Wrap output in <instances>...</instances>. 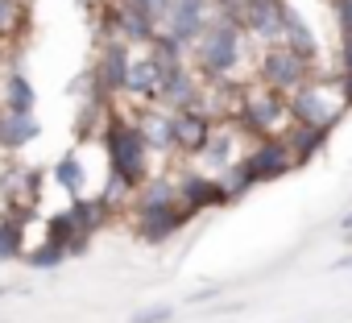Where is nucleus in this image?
Returning a JSON list of instances; mask_svg holds the SVG:
<instances>
[{
	"label": "nucleus",
	"mask_w": 352,
	"mask_h": 323,
	"mask_svg": "<svg viewBox=\"0 0 352 323\" xmlns=\"http://www.w3.org/2000/svg\"><path fill=\"white\" fill-rule=\"evenodd\" d=\"M282 42H286L294 54H302V58H311V63H315V38H311V30H307L302 21L286 17V34H282Z\"/></svg>",
	"instance_id": "19"
},
{
	"label": "nucleus",
	"mask_w": 352,
	"mask_h": 323,
	"mask_svg": "<svg viewBox=\"0 0 352 323\" xmlns=\"http://www.w3.org/2000/svg\"><path fill=\"white\" fill-rule=\"evenodd\" d=\"M75 236H79V224H75V216H71V212H67V216H58V220L50 224V241H58L63 249H67Z\"/></svg>",
	"instance_id": "24"
},
{
	"label": "nucleus",
	"mask_w": 352,
	"mask_h": 323,
	"mask_svg": "<svg viewBox=\"0 0 352 323\" xmlns=\"http://www.w3.org/2000/svg\"><path fill=\"white\" fill-rule=\"evenodd\" d=\"M17 253V224H5L0 228V257H13Z\"/></svg>",
	"instance_id": "27"
},
{
	"label": "nucleus",
	"mask_w": 352,
	"mask_h": 323,
	"mask_svg": "<svg viewBox=\"0 0 352 323\" xmlns=\"http://www.w3.org/2000/svg\"><path fill=\"white\" fill-rule=\"evenodd\" d=\"M340 87H344V96H348V104H352V71H344V79H340Z\"/></svg>",
	"instance_id": "31"
},
{
	"label": "nucleus",
	"mask_w": 352,
	"mask_h": 323,
	"mask_svg": "<svg viewBox=\"0 0 352 323\" xmlns=\"http://www.w3.org/2000/svg\"><path fill=\"white\" fill-rule=\"evenodd\" d=\"M162 87H166V71L157 67L153 54H141L137 63H129V87H124V91H133V96H141V100H157Z\"/></svg>",
	"instance_id": "12"
},
{
	"label": "nucleus",
	"mask_w": 352,
	"mask_h": 323,
	"mask_svg": "<svg viewBox=\"0 0 352 323\" xmlns=\"http://www.w3.org/2000/svg\"><path fill=\"white\" fill-rule=\"evenodd\" d=\"M71 216H75L79 232H96V228H100V224L108 220V208H104V199H91V203H83V199H79Z\"/></svg>",
	"instance_id": "21"
},
{
	"label": "nucleus",
	"mask_w": 352,
	"mask_h": 323,
	"mask_svg": "<svg viewBox=\"0 0 352 323\" xmlns=\"http://www.w3.org/2000/svg\"><path fill=\"white\" fill-rule=\"evenodd\" d=\"M149 141V149H174V112H145L137 124Z\"/></svg>",
	"instance_id": "15"
},
{
	"label": "nucleus",
	"mask_w": 352,
	"mask_h": 323,
	"mask_svg": "<svg viewBox=\"0 0 352 323\" xmlns=\"http://www.w3.org/2000/svg\"><path fill=\"white\" fill-rule=\"evenodd\" d=\"M63 257H67V249H63L58 241H50L46 249H38V253H34V265H58Z\"/></svg>",
	"instance_id": "26"
},
{
	"label": "nucleus",
	"mask_w": 352,
	"mask_h": 323,
	"mask_svg": "<svg viewBox=\"0 0 352 323\" xmlns=\"http://www.w3.org/2000/svg\"><path fill=\"white\" fill-rule=\"evenodd\" d=\"M344 71H352V34H344Z\"/></svg>",
	"instance_id": "30"
},
{
	"label": "nucleus",
	"mask_w": 352,
	"mask_h": 323,
	"mask_svg": "<svg viewBox=\"0 0 352 323\" xmlns=\"http://www.w3.org/2000/svg\"><path fill=\"white\" fill-rule=\"evenodd\" d=\"M286 9L278 0H249V13H245V30L261 42H278L286 34Z\"/></svg>",
	"instance_id": "10"
},
{
	"label": "nucleus",
	"mask_w": 352,
	"mask_h": 323,
	"mask_svg": "<svg viewBox=\"0 0 352 323\" xmlns=\"http://www.w3.org/2000/svg\"><path fill=\"white\" fill-rule=\"evenodd\" d=\"M224 199H228V191L212 179H199V175L183 179V187H179V203L187 212H199V208H212V203H224Z\"/></svg>",
	"instance_id": "14"
},
{
	"label": "nucleus",
	"mask_w": 352,
	"mask_h": 323,
	"mask_svg": "<svg viewBox=\"0 0 352 323\" xmlns=\"http://www.w3.org/2000/svg\"><path fill=\"white\" fill-rule=\"evenodd\" d=\"M257 75H261V83H265V87H274V91L290 96L294 87H302V83L311 79V58L294 54V50L282 42V46H270V50L261 54Z\"/></svg>",
	"instance_id": "6"
},
{
	"label": "nucleus",
	"mask_w": 352,
	"mask_h": 323,
	"mask_svg": "<svg viewBox=\"0 0 352 323\" xmlns=\"http://www.w3.org/2000/svg\"><path fill=\"white\" fill-rule=\"evenodd\" d=\"M216 137V124L208 112L199 108H187V112H174V149L183 153H204Z\"/></svg>",
	"instance_id": "8"
},
{
	"label": "nucleus",
	"mask_w": 352,
	"mask_h": 323,
	"mask_svg": "<svg viewBox=\"0 0 352 323\" xmlns=\"http://www.w3.org/2000/svg\"><path fill=\"white\" fill-rule=\"evenodd\" d=\"M124 5H129V9H137V13H145V17H149L153 25H162L174 0H124Z\"/></svg>",
	"instance_id": "23"
},
{
	"label": "nucleus",
	"mask_w": 352,
	"mask_h": 323,
	"mask_svg": "<svg viewBox=\"0 0 352 323\" xmlns=\"http://www.w3.org/2000/svg\"><path fill=\"white\" fill-rule=\"evenodd\" d=\"M145 153H149L145 133H141L133 120H112V129H108L112 175H116V179H124L129 187H141V179H145Z\"/></svg>",
	"instance_id": "4"
},
{
	"label": "nucleus",
	"mask_w": 352,
	"mask_h": 323,
	"mask_svg": "<svg viewBox=\"0 0 352 323\" xmlns=\"http://www.w3.org/2000/svg\"><path fill=\"white\" fill-rule=\"evenodd\" d=\"M195 46H199L204 71H208L212 79H224V75L241 63V25L228 21V17H220V21H212V25L204 30V38H199Z\"/></svg>",
	"instance_id": "5"
},
{
	"label": "nucleus",
	"mask_w": 352,
	"mask_h": 323,
	"mask_svg": "<svg viewBox=\"0 0 352 323\" xmlns=\"http://www.w3.org/2000/svg\"><path fill=\"white\" fill-rule=\"evenodd\" d=\"M34 133H38V124L30 120V112H13V108L0 112V145H13V149H17V145H25Z\"/></svg>",
	"instance_id": "16"
},
{
	"label": "nucleus",
	"mask_w": 352,
	"mask_h": 323,
	"mask_svg": "<svg viewBox=\"0 0 352 323\" xmlns=\"http://www.w3.org/2000/svg\"><path fill=\"white\" fill-rule=\"evenodd\" d=\"M162 319H170V307H153V311H141L133 323H162Z\"/></svg>",
	"instance_id": "29"
},
{
	"label": "nucleus",
	"mask_w": 352,
	"mask_h": 323,
	"mask_svg": "<svg viewBox=\"0 0 352 323\" xmlns=\"http://www.w3.org/2000/svg\"><path fill=\"white\" fill-rule=\"evenodd\" d=\"M129 87V50H124V42L116 38L112 46H104V54H100V67H96V96H120Z\"/></svg>",
	"instance_id": "9"
},
{
	"label": "nucleus",
	"mask_w": 352,
	"mask_h": 323,
	"mask_svg": "<svg viewBox=\"0 0 352 323\" xmlns=\"http://www.w3.org/2000/svg\"><path fill=\"white\" fill-rule=\"evenodd\" d=\"M25 30V5L21 0H0V38H17Z\"/></svg>",
	"instance_id": "20"
},
{
	"label": "nucleus",
	"mask_w": 352,
	"mask_h": 323,
	"mask_svg": "<svg viewBox=\"0 0 352 323\" xmlns=\"http://www.w3.org/2000/svg\"><path fill=\"white\" fill-rule=\"evenodd\" d=\"M54 175H58V183H63L71 195H79V187H83V175H79V162H75V157H67V162H63V166H58Z\"/></svg>",
	"instance_id": "25"
},
{
	"label": "nucleus",
	"mask_w": 352,
	"mask_h": 323,
	"mask_svg": "<svg viewBox=\"0 0 352 323\" xmlns=\"http://www.w3.org/2000/svg\"><path fill=\"white\" fill-rule=\"evenodd\" d=\"M290 166H294V153H290L286 137H257V145L249 149V157L236 166V175L228 183V195L232 191H245L253 183H270V179L286 175Z\"/></svg>",
	"instance_id": "3"
},
{
	"label": "nucleus",
	"mask_w": 352,
	"mask_h": 323,
	"mask_svg": "<svg viewBox=\"0 0 352 323\" xmlns=\"http://www.w3.org/2000/svg\"><path fill=\"white\" fill-rule=\"evenodd\" d=\"M5 100H9L13 112H30V108H34V91H30L25 75H13V79L5 83Z\"/></svg>",
	"instance_id": "22"
},
{
	"label": "nucleus",
	"mask_w": 352,
	"mask_h": 323,
	"mask_svg": "<svg viewBox=\"0 0 352 323\" xmlns=\"http://www.w3.org/2000/svg\"><path fill=\"white\" fill-rule=\"evenodd\" d=\"M141 216V236L145 241H166L174 228H183L187 224V208L183 203H166V208H145V212H137Z\"/></svg>",
	"instance_id": "11"
},
{
	"label": "nucleus",
	"mask_w": 352,
	"mask_h": 323,
	"mask_svg": "<svg viewBox=\"0 0 352 323\" xmlns=\"http://www.w3.org/2000/svg\"><path fill=\"white\" fill-rule=\"evenodd\" d=\"M286 104H290L294 124H311V129H323V133L348 112V96H344L340 83H311V79L302 87H294L286 96Z\"/></svg>",
	"instance_id": "1"
},
{
	"label": "nucleus",
	"mask_w": 352,
	"mask_h": 323,
	"mask_svg": "<svg viewBox=\"0 0 352 323\" xmlns=\"http://www.w3.org/2000/svg\"><path fill=\"white\" fill-rule=\"evenodd\" d=\"M170 112H187V108H199V87H195V79L187 75V67L183 71H174V75H166V87H162V96H157Z\"/></svg>",
	"instance_id": "13"
},
{
	"label": "nucleus",
	"mask_w": 352,
	"mask_h": 323,
	"mask_svg": "<svg viewBox=\"0 0 352 323\" xmlns=\"http://www.w3.org/2000/svg\"><path fill=\"white\" fill-rule=\"evenodd\" d=\"M336 21H340V34H352V0H336Z\"/></svg>",
	"instance_id": "28"
},
{
	"label": "nucleus",
	"mask_w": 352,
	"mask_h": 323,
	"mask_svg": "<svg viewBox=\"0 0 352 323\" xmlns=\"http://www.w3.org/2000/svg\"><path fill=\"white\" fill-rule=\"evenodd\" d=\"M236 116L253 137H286V129L294 124L286 96L274 87H249L236 104Z\"/></svg>",
	"instance_id": "2"
},
{
	"label": "nucleus",
	"mask_w": 352,
	"mask_h": 323,
	"mask_svg": "<svg viewBox=\"0 0 352 323\" xmlns=\"http://www.w3.org/2000/svg\"><path fill=\"white\" fill-rule=\"evenodd\" d=\"M21 5H25V0H21Z\"/></svg>",
	"instance_id": "32"
},
{
	"label": "nucleus",
	"mask_w": 352,
	"mask_h": 323,
	"mask_svg": "<svg viewBox=\"0 0 352 323\" xmlns=\"http://www.w3.org/2000/svg\"><path fill=\"white\" fill-rule=\"evenodd\" d=\"M323 137H327V133H323V129H311V124H290V129H286V145H290L294 162L319 153V149H323Z\"/></svg>",
	"instance_id": "17"
},
{
	"label": "nucleus",
	"mask_w": 352,
	"mask_h": 323,
	"mask_svg": "<svg viewBox=\"0 0 352 323\" xmlns=\"http://www.w3.org/2000/svg\"><path fill=\"white\" fill-rule=\"evenodd\" d=\"M204 9H208V0H174L170 13H166V21H162V30H166L174 42L195 46V42L204 38V30H208Z\"/></svg>",
	"instance_id": "7"
},
{
	"label": "nucleus",
	"mask_w": 352,
	"mask_h": 323,
	"mask_svg": "<svg viewBox=\"0 0 352 323\" xmlns=\"http://www.w3.org/2000/svg\"><path fill=\"white\" fill-rule=\"evenodd\" d=\"M166 203H179V191H174V183H166V179H153V183H145V191H141V199H137V212H145V208H166Z\"/></svg>",
	"instance_id": "18"
}]
</instances>
